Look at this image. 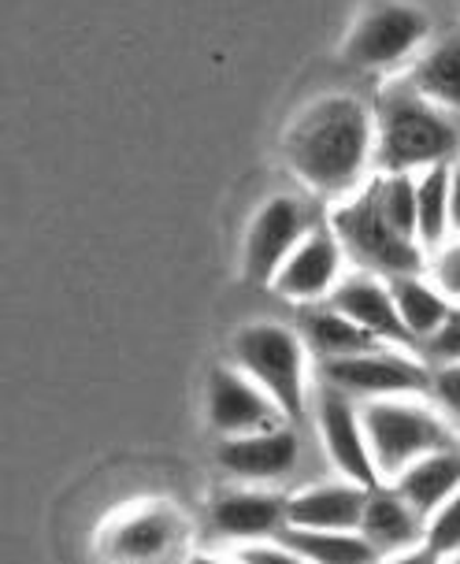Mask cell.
Masks as SVG:
<instances>
[{"mask_svg":"<svg viewBox=\"0 0 460 564\" xmlns=\"http://www.w3.org/2000/svg\"><path fill=\"white\" fill-rule=\"evenodd\" d=\"M331 305L342 308L353 324L364 327L368 335H375L383 346H397V349L416 346L413 330L405 327L402 312H397L390 279L383 282L375 275H353V279L338 282L335 294H331Z\"/></svg>","mask_w":460,"mask_h":564,"instance_id":"obj_13","label":"cell"},{"mask_svg":"<svg viewBox=\"0 0 460 564\" xmlns=\"http://www.w3.org/2000/svg\"><path fill=\"white\" fill-rule=\"evenodd\" d=\"M305 349L302 330L283 324H253L234 335V365L272 394L286 420H302L308 409Z\"/></svg>","mask_w":460,"mask_h":564,"instance_id":"obj_5","label":"cell"},{"mask_svg":"<svg viewBox=\"0 0 460 564\" xmlns=\"http://www.w3.org/2000/svg\"><path fill=\"white\" fill-rule=\"evenodd\" d=\"M435 286L442 290L449 301H460V241L446 246L435 260Z\"/></svg>","mask_w":460,"mask_h":564,"instance_id":"obj_28","label":"cell"},{"mask_svg":"<svg viewBox=\"0 0 460 564\" xmlns=\"http://www.w3.org/2000/svg\"><path fill=\"white\" fill-rule=\"evenodd\" d=\"M302 330L308 352H316L319 360H335V357H353V352H372L383 349V341L375 335H368L364 327L353 324L342 308L327 305V308H305L302 312Z\"/></svg>","mask_w":460,"mask_h":564,"instance_id":"obj_19","label":"cell"},{"mask_svg":"<svg viewBox=\"0 0 460 564\" xmlns=\"http://www.w3.org/2000/svg\"><path fill=\"white\" fill-rule=\"evenodd\" d=\"M212 528L219 539L230 542L272 539L286 528V498L256 494V490L223 494L212 506Z\"/></svg>","mask_w":460,"mask_h":564,"instance_id":"obj_16","label":"cell"},{"mask_svg":"<svg viewBox=\"0 0 460 564\" xmlns=\"http://www.w3.org/2000/svg\"><path fill=\"white\" fill-rule=\"evenodd\" d=\"M424 517L408 506L397 490H368V506H364V520H360V535H364L372 546L383 550H416L424 546Z\"/></svg>","mask_w":460,"mask_h":564,"instance_id":"obj_17","label":"cell"},{"mask_svg":"<svg viewBox=\"0 0 460 564\" xmlns=\"http://www.w3.org/2000/svg\"><path fill=\"white\" fill-rule=\"evenodd\" d=\"M449 227L460 235V164L449 171Z\"/></svg>","mask_w":460,"mask_h":564,"instance_id":"obj_30","label":"cell"},{"mask_svg":"<svg viewBox=\"0 0 460 564\" xmlns=\"http://www.w3.org/2000/svg\"><path fill=\"white\" fill-rule=\"evenodd\" d=\"M342 241L335 230H316L305 235L302 246L289 253L283 271L275 275L272 290L278 297L294 301V305H316V301L331 297L342 275Z\"/></svg>","mask_w":460,"mask_h":564,"instance_id":"obj_12","label":"cell"},{"mask_svg":"<svg viewBox=\"0 0 460 564\" xmlns=\"http://www.w3.org/2000/svg\"><path fill=\"white\" fill-rule=\"evenodd\" d=\"M394 490L427 520L438 506H446L460 490V446H446L419 457L416 465H408L394 479Z\"/></svg>","mask_w":460,"mask_h":564,"instance_id":"obj_18","label":"cell"},{"mask_svg":"<svg viewBox=\"0 0 460 564\" xmlns=\"http://www.w3.org/2000/svg\"><path fill=\"white\" fill-rule=\"evenodd\" d=\"M427 352L438 365H449V360H460V308H453L446 316V324L427 338Z\"/></svg>","mask_w":460,"mask_h":564,"instance_id":"obj_26","label":"cell"},{"mask_svg":"<svg viewBox=\"0 0 460 564\" xmlns=\"http://www.w3.org/2000/svg\"><path fill=\"white\" fill-rule=\"evenodd\" d=\"M278 542L289 546L302 561L313 564H372L379 553L360 531H319V528H286L278 531Z\"/></svg>","mask_w":460,"mask_h":564,"instance_id":"obj_20","label":"cell"},{"mask_svg":"<svg viewBox=\"0 0 460 564\" xmlns=\"http://www.w3.org/2000/svg\"><path fill=\"white\" fill-rule=\"evenodd\" d=\"M238 561H245V564H294V561H302L289 546H264V542H249V546L238 553Z\"/></svg>","mask_w":460,"mask_h":564,"instance_id":"obj_29","label":"cell"},{"mask_svg":"<svg viewBox=\"0 0 460 564\" xmlns=\"http://www.w3.org/2000/svg\"><path fill=\"white\" fill-rule=\"evenodd\" d=\"M283 156L308 189L346 197L375 156V116L349 94L319 97L286 127Z\"/></svg>","mask_w":460,"mask_h":564,"instance_id":"obj_1","label":"cell"},{"mask_svg":"<svg viewBox=\"0 0 460 564\" xmlns=\"http://www.w3.org/2000/svg\"><path fill=\"white\" fill-rule=\"evenodd\" d=\"M360 420L368 431V446H372L379 479L394 482L408 465L419 457L446 446H457V435L435 416L431 409L416 405V401H386L368 398L360 405Z\"/></svg>","mask_w":460,"mask_h":564,"instance_id":"obj_3","label":"cell"},{"mask_svg":"<svg viewBox=\"0 0 460 564\" xmlns=\"http://www.w3.org/2000/svg\"><path fill=\"white\" fill-rule=\"evenodd\" d=\"M316 420H319V435H324L327 457L335 460L338 476L353 479L360 487H379V468L372 457V446H368V431L364 420H360V409L353 405V398L346 390L324 382L319 387V401H316Z\"/></svg>","mask_w":460,"mask_h":564,"instance_id":"obj_8","label":"cell"},{"mask_svg":"<svg viewBox=\"0 0 460 564\" xmlns=\"http://www.w3.org/2000/svg\"><path fill=\"white\" fill-rule=\"evenodd\" d=\"M331 230L360 268L379 271L386 279L419 275L424 271V246L416 238H405L402 230L390 224L375 183L331 212Z\"/></svg>","mask_w":460,"mask_h":564,"instance_id":"obj_4","label":"cell"},{"mask_svg":"<svg viewBox=\"0 0 460 564\" xmlns=\"http://www.w3.org/2000/svg\"><path fill=\"white\" fill-rule=\"evenodd\" d=\"M431 34V23L416 4L405 0H379L357 19L346 37V59L360 70H383L402 64Z\"/></svg>","mask_w":460,"mask_h":564,"instance_id":"obj_6","label":"cell"},{"mask_svg":"<svg viewBox=\"0 0 460 564\" xmlns=\"http://www.w3.org/2000/svg\"><path fill=\"white\" fill-rule=\"evenodd\" d=\"M208 423L219 438H227L278 427V423H286V416L256 379H249L242 368L219 365L208 376Z\"/></svg>","mask_w":460,"mask_h":564,"instance_id":"obj_10","label":"cell"},{"mask_svg":"<svg viewBox=\"0 0 460 564\" xmlns=\"http://www.w3.org/2000/svg\"><path fill=\"white\" fill-rule=\"evenodd\" d=\"M449 164L419 171L416 178V238L419 246H442L449 235Z\"/></svg>","mask_w":460,"mask_h":564,"instance_id":"obj_23","label":"cell"},{"mask_svg":"<svg viewBox=\"0 0 460 564\" xmlns=\"http://www.w3.org/2000/svg\"><path fill=\"white\" fill-rule=\"evenodd\" d=\"M297 457H302V442L286 423L267 431H249V435H227L216 446L219 468L242 482L286 479L297 468Z\"/></svg>","mask_w":460,"mask_h":564,"instance_id":"obj_11","label":"cell"},{"mask_svg":"<svg viewBox=\"0 0 460 564\" xmlns=\"http://www.w3.org/2000/svg\"><path fill=\"white\" fill-rule=\"evenodd\" d=\"M368 506V487L353 479L324 482L286 498V523L289 528H319V531H360Z\"/></svg>","mask_w":460,"mask_h":564,"instance_id":"obj_15","label":"cell"},{"mask_svg":"<svg viewBox=\"0 0 460 564\" xmlns=\"http://www.w3.org/2000/svg\"><path fill=\"white\" fill-rule=\"evenodd\" d=\"M431 394L438 398V405H442L449 416L460 420V360H449V365L435 368Z\"/></svg>","mask_w":460,"mask_h":564,"instance_id":"obj_27","label":"cell"},{"mask_svg":"<svg viewBox=\"0 0 460 564\" xmlns=\"http://www.w3.org/2000/svg\"><path fill=\"white\" fill-rule=\"evenodd\" d=\"M308 235L305 208L294 197H272L260 205L245 235V279L256 286H272L297 246Z\"/></svg>","mask_w":460,"mask_h":564,"instance_id":"obj_9","label":"cell"},{"mask_svg":"<svg viewBox=\"0 0 460 564\" xmlns=\"http://www.w3.org/2000/svg\"><path fill=\"white\" fill-rule=\"evenodd\" d=\"M424 550L435 561L442 557H460V490L446 506H438L424 523Z\"/></svg>","mask_w":460,"mask_h":564,"instance_id":"obj_25","label":"cell"},{"mask_svg":"<svg viewBox=\"0 0 460 564\" xmlns=\"http://www.w3.org/2000/svg\"><path fill=\"white\" fill-rule=\"evenodd\" d=\"M375 186L390 224L402 230L405 238H416V178L408 171H386Z\"/></svg>","mask_w":460,"mask_h":564,"instance_id":"obj_24","label":"cell"},{"mask_svg":"<svg viewBox=\"0 0 460 564\" xmlns=\"http://www.w3.org/2000/svg\"><path fill=\"white\" fill-rule=\"evenodd\" d=\"M460 123L453 112L427 100L413 83L386 89L375 108V160L383 171H427L453 164Z\"/></svg>","mask_w":460,"mask_h":564,"instance_id":"obj_2","label":"cell"},{"mask_svg":"<svg viewBox=\"0 0 460 564\" xmlns=\"http://www.w3.org/2000/svg\"><path fill=\"white\" fill-rule=\"evenodd\" d=\"M408 83L427 100H435L438 108L460 116V30L446 34L442 42H435L416 59Z\"/></svg>","mask_w":460,"mask_h":564,"instance_id":"obj_21","label":"cell"},{"mask_svg":"<svg viewBox=\"0 0 460 564\" xmlns=\"http://www.w3.org/2000/svg\"><path fill=\"white\" fill-rule=\"evenodd\" d=\"M183 539V520L167 506H138L119 517L105 539V553L116 561H156L167 557Z\"/></svg>","mask_w":460,"mask_h":564,"instance_id":"obj_14","label":"cell"},{"mask_svg":"<svg viewBox=\"0 0 460 564\" xmlns=\"http://www.w3.org/2000/svg\"><path fill=\"white\" fill-rule=\"evenodd\" d=\"M319 376L349 398H424L435 387V371L413 357L383 349L319 360Z\"/></svg>","mask_w":460,"mask_h":564,"instance_id":"obj_7","label":"cell"},{"mask_svg":"<svg viewBox=\"0 0 460 564\" xmlns=\"http://www.w3.org/2000/svg\"><path fill=\"white\" fill-rule=\"evenodd\" d=\"M390 290H394L397 312H402L405 327L413 330L416 341H427L438 327L446 324V316L453 312L449 297L431 282L419 275H390Z\"/></svg>","mask_w":460,"mask_h":564,"instance_id":"obj_22","label":"cell"}]
</instances>
